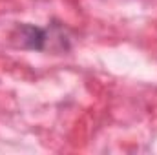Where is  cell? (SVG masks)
<instances>
[{"mask_svg": "<svg viewBox=\"0 0 157 155\" xmlns=\"http://www.w3.org/2000/svg\"><path fill=\"white\" fill-rule=\"evenodd\" d=\"M11 40L20 49L42 51V49H46V44H48V31L33 26V24H20L15 28Z\"/></svg>", "mask_w": 157, "mask_h": 155, "instance_id": "cell-1", "label": "cell"}]
</instances>
